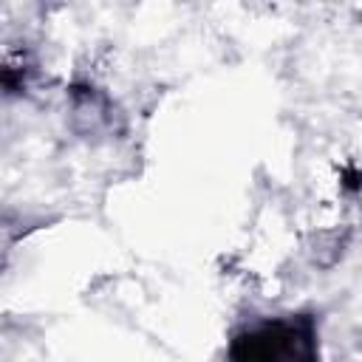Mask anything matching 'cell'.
Returning a JSON list of instances; mask_svg holds the SVG:
<instances>
[{
  "label": "cell",
  "mask_w": 362,
  "mask_h": 362,
  "mask_svg": "<svg viewBox=\"0 0 362 362\" xmlns=\"http://www.w3.org/2000/svg\"><path fill=\"white\" fill-rule=\"evenodd\" d=\"M226 362H320L317 317L291 311L246 322L229 337Z\"/></svg>",
  "instance_id": "cell-1"
}]
</instances>
